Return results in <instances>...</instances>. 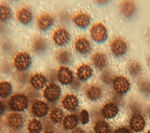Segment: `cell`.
Segmentation results:
<instances>
[{"label": "cell", "instance_id": "cell-10", "mask_svg": "<svg viewBox=\"0 0 150 133\" xmlns=\"http://www.w3.org/2000/svg\"><path fill=\"white\" fill-rule=\"evenodd\" d=\"M130 126L131 129L136 132H139L144 130L145 126V121L143 115L139 114H134L130 121Z\"/></svg>", "mask_w": 150, "mask_h": 133}, {"label": "cell", "instance_id": "cell-2", "mask_svg": "<svg viewBox=\"0 0 150 133\" xmlns=\"http://www.w3.org/2000/svg\"><path fill=\"white\" fill-rule=\"evenodd\" d=\"M28 100L26 97L22 94H17L12 97L9 101L11 109L15 111H22L28 107Z\"/></svg>", "mask_w": 150, "mask_h": 133}, {"label": "cell", "instance_id": "cell-25", "mask_svg": "<svg viewBox=\"0 0 150 133\" xmlns=\"http://www.w3.org/2000/svg\"><path fill=\"white\" fill-rule=\"evenodd\" d=\"M0 15L1 21L3 23L8 21L13 16L11 10L9 7L4 4H1Z\"/></svg>", "mask_w": 150, "mask_h": 133}, {"label": "cell", "instance_id": "cell-7", "mask_svg": "<svg viewBox=\"0 0 150 133\" xmlns=\"http://www.w3.org/2000/svg\"><path fill=\"white\" fill-rule=\"evenodd\" d=\"M119 8L122 14L127 18L132 17L136 10L135 3L131 0L122 1L120 4Z\"/></svg>", "mask_w": 150, "mask_h": 133}, {"label": "cell", "instance_id": "cell-9", "mask_svg": "<svg viewBox=\"0 0 150 133\" xmlns=\"http://www.w3.org/2000/svg\"><path fill=\"white\" fill-rule=\"evenodd\" d=\"M57 78L62 84L68 85L72 82L74 76L72 72L68 68L62 66L59 70Z\"/></svg>", "mask_w": 150, "mask_h": 133}, {"label": "cell", "instance_id": "cell-3", "mask_svg": "<svg viewBox=\"0 0 150 133\" xmlns=\"http://www.w3.org/2000/svg\"><path fill=\"white\" fill-rule=\"evenodd\" d=\"M31 58L26 52H22L15 56L14 65L15 68L20 71L25 70L31 66Z\"/></svg>", "mask_w": 150, "mask_h": 133}, {"label": "cell", "instance_id": "cell-15", "mask_svg": "<svg viewBox=\"0 0 150 133\" xmlns=\"http://www.w3.org/2000/svg\"><path fill=\"white\" fill-rule=\"evenodd\" d=\"M75 47L77 51L82 54H87L91 50V46L90 42L83 37L77 39L75 44Z\"/></svg>", "mask_w": 150, "mask_h": 133}, {"label": "cell", "instance_id": "cell-23", "mask_svg": "<svg viewBox=\"0 0 150 133\" xmlns=\"http://www.w3.org/2000/svg\"><path fill=\"white\" fill-rule=\"evenodd\" d=\"M86 94L88 99L92 101H96L100 97L102 94L101 89L98 86L91 85L88 87Z\"/></svg>", "mask_w": 150, "mask_h": 133}, {"label": "cell", "instance_id": "cell-35", "mask_svg": "<svg viewBox=\"0 0 150 133\" xmlns=\"http://www.w3.org/2000/svg\"><path fill=\"white\" fill-rule=\"evenodd\" d=\"M44 133H53V132H45Z\"/></svg>", "mask_w": 150, "mask_h": 133}, {"label": "cell", "instance_id": "cell-22", "mask_svg": "<svg viewBox=\"0 0 150 133\" xmlns=\"http://www.w3.org/2000/svg\"><path fill=\"white\" fill-rule=\"evenodd\" d=\"M57 61L64 65L71 63L73 60V57L70 52L66 50L58 51L56 54Z\"/></svg>", "mask_w": 150, "mask_h": 133}, {"label": "cell", "instance_id": "cell-1", "mask_svg": "<svg viewBox=\"0 0 150 133\" xmlns=\"http://www.w3.org/2000/svg\"><path fill=\"white\" fill-rule=\"evenodd\" d=\"M90 33L92 39L98 43L104 42L108 38L107 30L101 23L95 24L91 27Z\"/></svg>", "mask_w": 150, "mask_h": 133}, {"label": "cell", "instance_id": "cell-34", "mask_svg": "<svg viewBox=\"0 0 150 133\" xmlns=\"http://www.w3.org/2000/svg\"><path fill=\"white\" fill-rule=\"evenodd\" d=\"M4 106L3 104L2 103V102H1V114H2V113H3L4 110Z\"/></svg>", "mask_w": 150, "mask_h": 133}, {"label": "cell", "instance_id": "cell-20", "mask_svg": "<svg viewBox=\"0 0 150 133\" xmlns=\"http://www.w3.org/2000/svg\"><path fill=\"white\" fill-rule=\"evenodd\" d=\"M46 82V78L43 75L40 73L34 75L30 79V83L32 86L37 89L43 88Z\"/></svg>", "mask_w": 150, "mask_h": 133}, {"label": "cell", "instance_id": "cell-18", "mask_svg": "<svg viewBox=\"0 0 150 133\" xmlns=\"http://www.w3.org/2000/svg\"><path fill=\"white\" fill-rule=\"evenodd\" d=\"M91 60L95 66L99 69L104 68L107 65V57L103 52H97L94 53L91 57Z\"/></svg>", "mask_w": 150, "mask_h": 133}, {"label": "cell", "instance_id": "cell-32", "mask_svg": "<svg viewBox=\"0 0 150 133\" xmlns=\"http://www.w3.org/2000/svg\"><path fill=\"white\" fill-rule=\"evenodd\" d=\"M114 133H131L130 131L127 128L125 127H122L117 129Z\"/></svg>", "mask_w": 150, "mask_h": 133}, {"label": "cell", "instance_id": "cell-33", "mask_svg": "<svg viewBox=\"0 0 150 133\" xmlns=\"http://www.w3.org/2000/svg\"><path fill=\"white\" fill-rule=\"evenodd\" d=\"M72 133H85V132L83 129L78 127V128H75L72 130Z\"/></svg>", "mask_w": 150, "mask_h": 133}, {"label": "cell", "instance_id": "cell-12", "mask_svg": "<svg viewBox=\"0 0 150 133\" xmlns=\"http://www.w3.org/2000/svg\"><path fill=\"white\" fill-rule=\"evenodd\" d=\"M32 110L33 114L38 117H43L47 114L49 111V107L47 104L44 101H36L32 106Z\"/></svg>", "mask_w": 150, "mask_h": 133}, {"label": "cell", "instance_id": "cell-14", "mask_svg": "<svg viewBox=\"0 0 150 133\" xmlns=\"http://www.w3.org/2000/svg\"><path fill=\"white\" fill-rule=\"evenodd\" d=\"M119 111V108L117 105L113 103L105 104L102 109L103 115L106 119H111L116 116Z\"/></svg>", "mask_w": 150, "mask_h": 133}, {"label": "cell", "instance_id": "cell-5", "mask_svg": "<svg viewBox=\"0 0 150 133\" xmlns=\"http://www.w3.org/2000/svg\"><path fill=\"white\" fill-rule=\"evenodd\" d=\"M61 89L57 85L54 84L48 85L44 90L43 96L48 101L54 102L57 101L61 95Z\"/></svg>", "mask_w": 150, "mask_h": 133}, {"label": "cell", "instance_id": "cell-36", "mask_svg": "<svg viewBox=\"0 0 150 133\" xmlns=\"http://www.w3.org/2000/svg\"><path fill=\"white\" fill-rule=\"evenodd\" d=\"M149 65H150V56L149 58Z\"/></svg>", "mask_w": 150, "mask_h": 133}, {"label": "cell", "instance_id": "cell-21", "mask_svg": "<svg viewBox=\"0 0 150 133\" xmlns=\"http://www.w3.org/2000/svg\"><path fill=\"white\" fill-rule=\"evenodd\" d=\"M92 74L93 70L88 65H83L77 69V77L82 81H86L91 77Z\"/></svg>", "mask_w": 150, "mask_h": 133}, {"label": "cell", "instance_id": "cell-31", "mask_svg": "<svg viewBox=\"0 0 150 133\" xmlns=\"http://www.w3.org/2000/svg\"><path fill=\"white\" fill-rule=\"evenodd\" d=\"M80 118L82 124L86 125L88 122L89 115L87 110L85 109L82 110L80 113Z\"/></svg>", "mask_w": 150, "mask_h": 133}, {"label": "cell", "instance_id": "cell-8", "mask_svg": "<svg viewBox=\"0 0 150 133\" xmlns=\"http://www.w3.org/2000/svg\"><path fill=\"white\" fill-rule=\"evenodd\" d=\"M111 49L112 53L116 56H121L127 51V45L121 38H117L111 43Z\"/></svg>", "mask_w": 150, "mask_h": 133}, {"label": "cell", "instance_id": "cell-13", "mask_svg": "<svg viewBox=\"0 0 150 133\" xmlns=\"http://www.w3.org/2000/svg\"><path fill=\"white\" fill-rule=\"evenodd\" d=\"M54 19L52 16L48 14H43L40 16L37 20V25L39 28L45 31L52 26Z\"/></svg>", "mask_w": 150, "mask_h": 133}, {"label": "cell", "instance_id": "cell-37", "mask_svg": "<svg viewBox=\"0 0 150 133\" xmlns=\"http://www.w3.org/2000/svg\"><path fill=\"white\" fill-rule=\"evenodd\" d=\"M147 133H150V131H149Z\"/></svg>", "mask_w": 150, "mask_h": 133}, {"label": "cell", "instance_id": "cell-19", "mask_svg": "<svg viewBox=\"0 0 150 133\" xmlns=\"http://www.w3.org/2000/svg\"><path fill=\"white\" fill-rule=\"evenodd\" d=\"M17 19L21 24L27 25L33 19L31 11L26 8H23L18 12L16 15Z\"/></svg>", "mask_w": 150, "mask_h": 133}, {"label": "cell", "instance_id": "cell-4", "mask_svg": "<svg viewBox=\"0 0 150 133\" xmlns=\"http://www.w3.org/2000/svg\"><path fill=\"white\" fill-rule=\"evenodd\" d=\"M113 86L115 91L118 94H123L127 93L131 87V83L125 77L118 76L113 80Z\"/></svg>", "mask_w": 150, "mask_h": 133}, {"label": "cell", "instance_id": "cell-11", "mask_svg": "<svg viewBox=\"0 0 150 133\" xmlns=\"http://www.w3.org/2000/svg\"><path fill=\"white\" fill-rule=\"evenodd\" d=\"M7 122L11 128L18 129L22 128L24 124V119L22 115L18 113L9 114L7 118Z\"/></svg>", "mask_w": 150, "mask_h": 133}, {"label": "cell", "instance_id": "cell-16", "mask_svg": "<svg viewBox=\"0 0 150 133\" xmlns=\"http://www.w3.org/2000/svg\"><path fill=\"white\" fill-rule=\"evenodd\" d=\"M63 107L68 110L73 111L76 110L78 107L79 101L76 96L68 94L62 101Z\"/></svg>", "mask_w": 150, "mask_h": 133}, {"label": "cell", "instance_id": "cell-24", "mask_svg": "<svg viewBox=\"0 0 150 133\" xmlns=\"http://www.w3.org/2000/svg\"><path fill=\"white\" fill-rule=\"evenodd\" d=\"M78 122L77 115L74 114L68 115L63 119V126L66 129H71L76 127Z\"/></svg>", "mask_w": 150, "mask_h": 133}, {"label": "cell", "instance_id": "cell-6", "mask_svg": "<svg viewBox=\"0 0 150 133\" xmlns=\"http://www.w3.org/2000/svg\"><path fill=\"white\" fill-rule=\"evenodd\" d=\"M70 33L66 29H58L54 34V41L59 46L65 45L70 41Z\"/></svg>", "mask_w": 150, "mask_h": 133}, {"label": "cell", "instance_id": "cell-28", "mask_svg": "<svg viewBox=\"0 0 150 133\" xmlns=\"http://www.w3.org/2000/svg\"><path fill=\"white\" fill-rule=\"evenodd\" d=\"M94 130L96 133H109L110 127L108 124L105 121H98L95 125Z\"/></svg>", "mask_w": 150, "mask_h": 133}, {"label": "cell", "instance_id": "cell-27", "mask_svg": "<svg viewBox=\"0 0 150 133\" xmlns=\"http://www.w3.org/2000/svg\"><path fill=\"white\" fill-rule=\"evenodd\" d=\"M11 85L8 82H3L0 84V92L1 96L2 98H6L10 95L11 93Z\"/></svg>", "mask_w": 150, "mask_h": 133}, {"label": "cell", "instance_id": "cell-17", "mask_svg": "<svg viewBox=\"0 0 150 133\" xmlns=\"http://www.w3.org/2000/svg\"><path fill=\"white\" fill-rule=\"evenodd\" d=\"M73 21L78 27L85 29L90 24V16L85 13L78 14L74 17Z\"/></svg>", "mask_w": 150, "mask_h": 133}, {"label": "cell", "instance_id": "cell-30", "mask_svg": "<svg viewBox=\"0 0 150 133\" xmlns=\"http://www.w3.org/2000/svg\"><path fill=\"white\" fill-rule=\"evenodd\" d=\"M128 70L131 75L137 76L140 73L141 71V68L138 62L133 61L129 64Z\"/></svg>", "mask_w": 150, "mask_h": 133}, {"label": "cell", "instance_id": "cell-29", "mask_svg": "<svg viewBox=\"0 0 150 133\" xmlns=\"http://www.w3.org/2000/svg\"><path fill=\"white\" fill-rule=\"evenodd\" d=\"M63 114L61 109L56 108L50 113V118L52 121L55 123H59L63 120Z\"/></svg>", "mask_w": 150, "mask_h": 133}, {"label": "cell", "instance_id": "cell-26", "mask_svg": "<svg viewBox=\"0 0 150 133\" xmlns=\"http://www.w3.org/2000/svg\"><path fill=\"white\" fill-rule=\"evenodd\" d=\"M28 129L30 133H40L42 129V123L36 119H33L29 122Z\"/></svg>", "mask_w": 150, "mask_h": 133}]
</instances>
